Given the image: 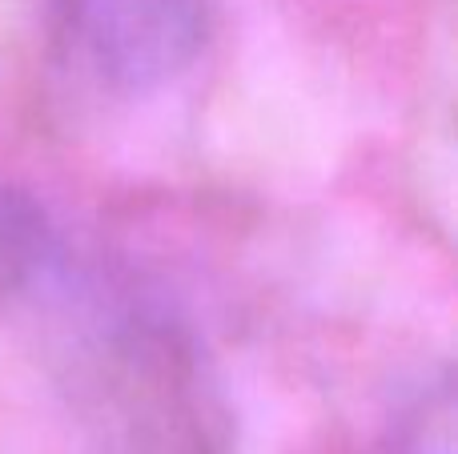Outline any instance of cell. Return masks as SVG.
I'll use <instances>...</instances> for the list:
<instances>
[{
  "label": "cell",
  "instance_id": "3",
  "mask_svg": "<svg viewBox=\"0 0 458 454\" xmlns=\"http://www.w3.org/2000/svg\"><path fill=\"white\" fill-rule=\"evenodd\" d=\"M382 454H454V383L438 374L422 383L386 431Z\"/></svg>",
  "mask_w": 458,
  "mask_h": 454
},
{
  "label": "cell",
  "instance_id": "1",
  "mask_svg": "<svg viewBox=\"0 0 458 454\" xmlns=\"http://www.w3.org/2000/svg\"><path fill=\"white\" fill-rule=\"evenodd\" d=\"M209 13V0H56V37L101 88L153 93L198 61Z\"/></svg>",
  "mask_w": 458,
  "mask_h": 454
},
{
  "label": "cell",
  "instance_id": "2",
  "mask_svg": "<svg viewBox=\"0 0 458 454\" xmlns=\"http://www.w3.org/2000/svg\"><path fill=\"white\" fill-rule=\"evenodd\" d=\"M56 225L32 193L0 185V298L32 290L56 262Z\"/></svg>",
  "mask_w": 458,
  "mask_h": 454
}]
</instances>
